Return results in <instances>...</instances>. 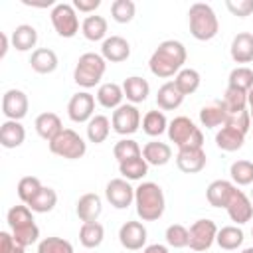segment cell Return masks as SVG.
<instances>
[{
    "label": "cell",
    "mask_w": 253,
    "mask_h": 253,
    "mask_svg": "<svg viewBox=\"0 0 253 253\" xmlns=\"http://www.w3.org/2000/svg\"><path fill=\"white\" fill-rule=\"evenodd\" d=\"M186 47L182 42L178 40H166L162 43H158V47L154 49V53L148 59V67L152 71V75L166 79L172 77L174 73H178L182 69V65L186 63Z\"/></svg>",
    "instance_id": "1"
},
{
    "label": "cell",
    "mask_w": 253,
    "mask_h": 253,
    "mask_svg": "<svg viewBox=\"0 0 253 253\" xmlns=\"http://www.w3.org/2000/svg\"><path fill=\"white\" fill-rule=\"evenodd\" d=\"M134 206L142 221H156L162 217L166 200L164 192L156 182H142L134 188Z\"/></svg>",
    "instance_id": "2"
},
{
    "label": "cell",
    "mask_w": 253,
    "mask_h": 253,
    "mask_svg": "<svg viewBox=\"0 0 253 253\" xmlns=\"http://www.w3.org/2000/svg\"><path fill=\"white\" fill-rule=\"evenodd\" d=\"M188 24H190V34L200 40L208 42L213 40L219 32V22L213 12V8L206 2H196L188 10Z\"/></svg>",
    "instance_id": "3"
},
{
    "label": "cell",
    "mask_w": 253,
    "mask_h": 253,
    "mask_svg": "<svg viewBox=\"0 0 253 253\" xmlns=\"http://www.w3.org/2000/svg\"><path fill=\"white\" fill-rule=\"evenodd\" d=\"M105 71H107L105 57L101 53L87 51L77 59V65L73 71V81L83 89H91L103 79Z\"/></svg>",
    "instance_id": "4"
},
{
    "label": "cell",
    "mask_w": 253,
    "mask_h": 253,
    "mask_svg": "<svg viewBox=\"0 0 253 253\" xmlns=\"http://www.w3.org/2000/svg\"><path fill=\"white\" fill-rule=\"evenodd\" d=\"M168 138L180 148H204V134L192 119L180 115L168 123Z\"/></svg>",
    "instance_id": "5"
},
{
    "label": "cell",
    "mask_w": 253,
    "mask_h": 253,
    "mask_svg": "<svg viewBox=\"0 0 253 253\" xmlns=\"http://www.w3.org/2000/svg\"><path fill=\"white\" fill-rule=\"evenodd\" d=\"M47 144H49L51 154H55L59 158H67V160H77L87 152V142L73 128H63Z\"/></svg>",
    "instance_id": "6"
},
{
    "label": "cell",
    "mask_w": 253,
    "mask_h": 253,
    "mask_svg": "<svg viewBox=\"0 0 253 253\" xmlns=\"http://www.w3.org/2000/svg\"><path fill=\"white\" fill-rule=\"evenodd\" d=\"M51 24L53 30L61 36V38H73L79 32V18H77V10L73 8V4H65L59 2L51 8Z\"/></svg>",
    "instance_id": "7"
},
{
    "label": "cell",
    "mask_w": 253,
    "mask_h": 253,
    "mask_svg": "<svg viewBox=\"0 0 253 253\" xmlns=\"http://www.w3.org/2000/svg\"><path fill=\"white\" fill-rule=\"evenodd\" d=\"M190 249L194 251H208L217 235V225L211 219H196L190 225Z\"/></svg>",
    "instance_id": "8"
},
{
    "label": "cell",
    "mask_w": 253,
    "mask_h": 253,
    "mask_svg": "<svg viewBox=\"0 0 253 253\" xmlns=\"http://www.w3.org/2000/svg\"><path fill=\"white\" fill-rule=\"evenodd\" d=\"M113 130L126 136L138 130L140 126V111L136 109V105H121L119 109L113 111V119H111Z\"/></svg>",
    "instance_id": "9"
},
{
    "label": "cell",
    "mask_w": 253,
    "mask_h": 253,
    "mask_svg": "<svg viewBox=\"0 0 253 253\" xmlns=\"http://www.w3.org/2000/svg\"><path fill=\"white\" fill-rule=\"evenodd\" d=\"M105 198L117 210H126L134 202V188L125 178H113L105 188Z\"/></svg>",
    "instance_id": "10"
},
{
    "label": "cell",
    "mask_w": 253,
    "mask_h": 253,
    "mask_svg": "<svg viewBox=\"0 0 253 253\" xmlns=\"http://www.w3.org/2000/svg\"><path fill=\"white\" fill-rule=\"evenodd\" d=\"M95 97L87 91L75 93L67 103V115L73 123H89L95 115Z\"/></svg>",
    "instance_id": "11"
},
{
    "label": "cell",
    "mask_w": 253,
    "mask_h": 253,
    "mask_svg": "<svg viewBox=\"0 0 253 253\" xmlns=\"http://www.w3.org/2000/svg\"><path fill=\"white\" fill-rule=\"evenodd\" d=\"M28 95L20 89H8L2 97V113L8 121H20L28 115Z\"/></svg>",
    "instance_id": "12"
},
{
    "label": "cell",
    "mask_w": 253,
    "mask_h": 253,
    "mask_svg": "<svg viewBox=\"0 0 253 253\" xmlns=\"http://www.w3.org/2000/svg\"><path fill=\"white\" fill-rule=\"evenodd\" d=\"M146 227L140 221H125L119 229V241L128 251H138L146 243Z\"/></svg>",
    "instance_id": "13"
},
{
    "label": "cell",
    "mask_w": 253,
    "mask_h": 253,
    "mask_svg": "<svg viewBox=\"0 0 253 253\" xmlns=\"http://www.w3.org/2000/svg\"><path fill=\"white\" fill-rule=\"evenodd\" d=\"M227 215L231 217V221H235V223H247L251 217H253V204H251V200L241 192V190H237L235 188V192H233V196L229 198V204H227Z\"/></svg>",
    "instance_id": "14"
},
{
    "label": "cell",
    "mask_w": 253,
    "mask_h": 253,
    "mask_svg": "<svg viewBox=\"0 0 253 253\" xmlns=\"http://www.w3.org/2000/svg\"><path fill=\"white\" fill-rule=\"evenodd\" d=\"M176 166L186 174H196L206 168L204 148H180L176 154Z\"/></svg>",
    "instance_id": "15"
},
{
    "label": "cell",
    "mask_w": 253,
    "mask_h": 253,
    "mask_svg": "<svg viewBox=\"0 0 253 253\" xmlns=\"http://www.w3.org/2000/svg\"><path fill=\"white\" fill-rule=\"evenodd\" d=\"M101 55L105 57V61L121 63V61L128 59V55H130V43L125 38H121V36L105 38V42L101 45Z\"/></svg>",
    "instance_id": "16"
},
{
    "label": "cell",
    "mask_w": 253,
    "mask_h": 253,
    "mask_svg": "<svg viewBox=\"0 0 253 253\" xmlns=\"http://www.w3.org/2000/svg\"><path fill=\"white\" fill-rule=\"evenodd\" d=\"M75 211H77V217H79L83 223L97 221V217H99V215H101V211H103L101 198H99L97 194H93V192L83 194V196L77 200Z\"/></svg>",
    "instance_id": "17"
},
{
    "label": "cell",
    "mask_w": 253,
    "mask_h": 253,
    "mask_svg": "<svg viewBox=\"0 0 253 253\" xmlns=\"http://www.w3.org/2000/svg\"><path fill=\"white\" fill-rule=\"evenodd\" d=\"M229 53H231V59L235 63H251L253 61V34L239 32L231 40Z\"/></svg>",
    "instance_id": "18"
},
{
    "label": "cell",
    "mask_w": 253,
    "mask_h": 253,
    "mask_svg": "<svg viewBox=\"0 0 253 253\" xmlns=\"http://www.w3.org/2000/svg\"><path fill=\"white\" fill-rule=\"evenodd\" d=\"M233 192H235V186L231 182L213 180L206 190V198H208L210 206H213V208H227L229 198L233 196Z\"/></svg>",
    "instance_id": "19"
},
{
    "label": "cell",
    "mask_w": 253,
    "mask_h": 253,
    "mask_svg": "<svg viewBox=\"0 0 253 253\" xmlns=\"http://www.w3.org/2000/svg\"><path fill=\"white\" fill-rule=\"evenodd\" d=\"M225 121H227V109H225L223 101H211L210 105L200 109V123L206 128L223 126Z\"/></svg>",
    "instance_id": "20"
},
{
    "label": "cell",
    "mask_w": 253,
    "mask_h": 253,
    "mask_svg": "<svg viewBox=\"0 0 253 253\" xmlns=\"http://www.w3.org/2000/svg\"><path fill=\"white\" fill-rule=\"evenodd\" d=\"M57 63H59V61H57V55H55V51L49 49V47H38V49L32 51L30 65H32V69H34L36 73H42V75L53 73V71L57 69Z\"/></svg>",
    "instance_id": "21"
},
{
    "label": "cell",
    "mask_w": 253,
    "mask_h": 253,
    "mask_svg": "<svg viewBox=\"0 0 253 253\" xmlns=\"http://www.w3.org/2000/svg\"><path fill=\"white\" fill-rule=\"evenodd\" d=\"M36 132L43 138V140H53L61 130H63V125H61V119L55 115V113H42L36 117Z\"/></svg>",
    "instance_id": "22"
},
{
    "label": "cell",
    "mask_w": 253,
    "mask_h": 253,
    "mask_svg": "<svg viewBox=\"0 0 253 253\" xmlns=\"http://www.w3.org/2000/svg\"><path fill=\"white\" fill-rule=\"evenodd\" d=\"M142 158L152 164V166H164L170 162L172 158V148L170 144L166 142H160V140H150L142 146Z\"/></svg>",
    "instance_id": "23"
},
{
    "label": "cell",
    "mask_w": 253,
    "mask_h": 253,
    "mask_svg": "<svg viewBox=\"0 0 253 253\" xmlns=\"http://www.w3.org/2000/svg\"><path fill=\"white\" fill-rule=\"evenodd\" d=\"M123 93L132 105H136V103L146 101V97L150 93V85L146 79H142L138 75H130L123 81Z\"/></svg>",
    "instance_id": "24"
},
{
    "label": "cell",
    "mask_w": 253,
    "mask_h": 253,
    "mask_svg": "<svg viewBox=\"0 0 253 253\" xmlns=\"http://www.w3.org/2000/svg\"><path fill=\"white\" fill-rule=\"evenodd\" d=\"M26 140V128L20 121H4L0 126V144L4 148H18Z\"/></svg>",
    "instance_id": "25"
},
{
    "label": "cell",
    "mask_w": 253,
    "mask_h": 253,
    "mask_svg": "<svg viewBox=\"0 0 253 253\" xmlns=\"http://www.w3.org/2000/svg\"><path fill=\"white\" fill-rule=\"evenodd\" d=\"M243 142H245V134L239 132V130L233 128V126H227V125H223V126L217 130V134H215V144H217L221 150H225V152H235V150H239V148L243 146Z\"/></svg>",
    "instance_id": "26"
},
{
    "label": "cell",
    "mask_w": 253,
    "mask_h": 253,
    "mask_svg": "<svg viewBox=\"0 0 253 253\" xmlns=\"http://www.w3.org/2000/svg\"><path fill=\"white\" fill-rule=\"evenodd\" d=\"M123 85L117 83H103L97 89V103L105 109H119L123 105Z\"/></svg>",
    "instance_id": "27"
},
{
    "label": "cell",
    "mask_w": 253,
    "mask_h": 253,
    "mask_svg": "<svg viewBox=\"0 0 253 253\" xmlns=\"http://www.w3.org/2000/svg\"><path fill=\"white\" fill-rule=\"evenodd\" d=\"M182 101H184V95L178 91V87L174 85V81H166V83L158 89V93H156V103H158V107L164 109V111H174V109H178V107L182 105Z\"/></svg>",
    "instance_id": "28"
},
{
    "label": "cell",
    "mask_w": 253,
    "mask_h": 253,
    "mask_svg": "<svg viewBox=\"0 0 253 253\" xmlns=\"http://www.w3.org/2000/svg\"><path fill=\"white\" fill-rule=\"evenodd\" d=\"M10 40H12V45L18 51H28V49L36 47V43H38V32L30 24H20L12 32V38Z\"/></svg>",
    "instance_id": "29"
},
{
    "label": "cell",
    "mask_w": 253,
    "mask_h": 253,
    "mask_svg": "<svg viewBox=\"0 0 253 253\" xmlns=\"http://www.w3.org/2000/svg\"><path fill=\"white\" fill-rule=\"evenodd\" d=\"M200 81H202L200 73H198L196 69H192V67H182V69L176 73V77H174V85L178 87V91H180L184 97L196 93L198 87H200Z\"/></svg>",
    "instance_id": "30"
},
{
    "label": "cell",
    "mask_w": 253,
    "mask_h": 253,
    "mask_svg": "<svg viewBox=\"0 0 253 253\" xmlns=\"http://www.w3.org/2000/svg\"><path fill=\"white\" fill-rule=\"evenodd\" d=\"M103 237H105V229L99 221H91V223H83L81 229H79V241L83 247L87 249H95L103 243Z\"/></svg>",
    "instance_id": "31"
},
{
    "label": "cell",
    "mask_w": 253,
    "mask_h": 253,
    "mask_svg": "<svg viewBox=\"0 0 253 253\" xmlns=\"http://www.w3.org/2000/svg\"><path fill=\"white\" fill-rule=\"evenodd\" d=\"M243 231L237 227V225H225L221 229H217V235H215V243L225 249V251H233L237 249L241 243H243Z\"/></svg>",
    "instance_id": "32"
},
{
    "label": "cell",
    "mask_w": 253,
    "mask_h": 253,
    "mask_svg": "<svg viewBox=\"0 0 253 253\" xmlns=\"http://www.w3.org/2000/svg\"><path fill=\"white\" fill-rule=\"evenodd\" d=\"M81 32L89 42H105L107 36V20L103 16H87L81 24Z\"/></svg>",
    "instance_id": "33"
},
{
    "label": "cell",
    "mask_w": 253,
    "mask_h": 253,
    "mask_svg": "<svg viewBox=\"0 0 253 253\" xmlns=\"http://www.w3.org/2000/svg\"><path fill=\"white\" fill-rule=\"evenodd\" d=\"M111 130V121L105 115H95L89 123H87V138L95 144H101L107 140Z\"/></svg>",
    "instance_id": "34"
},
{
    "label": "cell",
    "mask_w": 253,
    "mask_h": 253,
    "mask_svg": "<svg viewBox=\"0 0 253 253\" xmlns=\"http://www.w3.org/2000/svg\"><path fill=\"white\" fill-rule=\"evenodd\" d=\"M119 172L123 174L125 180H142L148 174V162L142 156L130 158V160L119 162Z\"/></svg>",
    "instance_id": "35"
},
{
    "label": "cell",
    "mask_w": 253,
    "mask_h": 253,
    "mask_svg": "<svg viewBox=\"0 0 253 253\" xmlns=\"http://www.w3.org/2000/svg\"><path fill=\"white\" fill-rule=\"evenodd\" d=\"M142 130L148 136H160L162 132L168 130V121L162 111H148L142 117Z\"/></svg>",
    "instance_id": "36"
},
{
    "label": "cell",
    "mask_w": 253,
    "mask_h": 253,
    "mask_svg": "<svg viewBox=\"0 0 253 253\" xmlns=\"http://www.w3.org/2000/svg\"><path fill=\"white\" fill-rule=\"evenodd\" d=\"M55 204H57V194H55V190L43 186V188L38 192V196L28 204V208H30L32 211H36V213H47V211H51V210L55 208Z\"/></svg>",
    "instance_id": "37"
},
{
    "label": "cell",
    "mask_w": 253,
    "mask_h": 253,
    "mask_svg": "<svg viewBox=\"0 0 253 253\" xmlns=\"http://www.w3.org/2000/svg\"><path fill=\"white\" fill-rule=\"evenodd\" d=\"M32 213H34V211H32L26 204H24V206H12V208L8 210V213H6V221H8V225H10L12 231H14V229H22V227H26V225L36 223Z\"/></svg>",
    "instance_id": "38"
},
{
    "label": "cell",
    "mask_w": 253,
    "mask_h": 253,
    "mask_svg": "<svg viewBox=\"0 0 253 253\" xmlns=\"http://www.w3.org/2000/svg\"><path fill=\"white\" fill-rule=\"evenodd\" d=\"M227 87H233V89L249 93L253 89V69H249L245 65H239V67L231 69L229 79H227Z\"/></svg>",
    "instance_id": "39"
},
{
    "label": "cell",
    "mask_w": 253,
    "mask_h": 253,
    "mask_svg": "<svg viewBox=\"0 0 253 253\" xmlns=\"http://www.w3.org/2000/svg\"><path fill=\"white\" fill-rule=\"evenodd\" d=\"M229 176L237 186L253 184V162L249 160H235L229 166Z\"/></svg>",
    "instance_id": "40"
},
{
    "label": "cell",
    "mask_w": 253,
    "mask_h": 253,
    "mask_svg": "<svg viewBox=\"0 0 253 253\" xmlns=\"http://www.w3.org/2000/svg\"><path fill=\"white\" fill-rule=\"evenodd\" d=\"M223 105L227 109V113H239V111H247V93L227 87L223 93Z\"/></svg>",
    "instance_id": "41"
},
{
    "label": "cell",
    "mask_w": 253,
    "mask_h": 253,
    "mask_svg": "<svg viewBox=\"0 0 253 253\" xmlns=\"http://www.w3.org/2000/svg\"><path fill=\"white\" fill-rule=\"evenodd\" d=\"M166 243L174 249H182V247H188L190 245V231L188 227L180 225V223H172L166 227Z\"/></svg>",
    "instance_id": "42"
},
{
    "label": "cell",
    "mask_w": 253,
    "mask_h": 253,
    "mask_svg": "<svg viewBox=\"0 0 253 253\" xmlns=\"http://www.w3.org/2000/svg\"><path fill=\"white\" fill-rule=\"evenodd\" d=\"M113 154H115V158H117L119 162H125V160L142 156V150H140V146H138L136 140H132V138H123V140H119V142L115 144Z\"/></svg>",
    "instance_id": "43"
},
{
    "label": "cell",
    "mask_w": 253,
    "mask_h": 253,
    "mask_svg": "<svg viewBox=\"0 0 253 253\" xmlns=\"http://www.w3.org/2000/svg\"><path fill=\"white\" fill-rule=\"evenodd\" d=\"M42 182L36 178V176H24L20 182H18V198L28 206L36 196L38 192L42 190Z\"/></svg>",
    "instance_id": "44"
},
{
    "label": "cell",
    "mask_w": 253,
    "mask_h": 253,
    "mask_svg": "<svg viewBox=\"0 0 253 253\" xmlns=\"http://www.w3.org/2000/svg\"><path fill=\"white\" fill-rule=\"evenodd\" d=\"M134 12H136V6L132 0H115L111 4L113 20L119 24H128L134 18Z\"/></svg>",
    "instance_id": "45"
},
{
    "label": "cell",
    "mask_w": 253,
    "mask_h": 253,
    "mask_svg": "<svg viewBox=\"0 0 253 253\" xmlns=\"http://www.w3.org/2000/svg\"><path fill=\"white\" fill-rule=\"evenodd\" d=\"M38 253H73V245L63 237H45L38 243Z\"/></svg>",
    "instance_id": "46"
},
{
    "label": "cell",
    "mask_w": 253,
    "mask_h": 253,
    "mask_svg": "<svg viewBox=\"0 0 253 253\" xmlns=\"http://www.w3.org/2000/svg\"><path fill=\"white\" fill-rule=\"evenodd\" d=\"M227 126H233L237 128L239 132L247 134L249 128H251V115L249 111H239V113H227V121H225Z\"/></svg>",
    "instance_id": "47"
},
{
    "label": "cell",
    "mask_w": 253,
    "mask_h": 253,
    "mask_svg": "<svg viewBox=\"0 0 253 253\" xmlns=\"http://www.w3.org/2000/svg\"><path fill=\"white\" fill-rule=\"evenodd\" d=\"M12 235H14V239H16L22 247H28V245H32V243L38 241V237H40V227H38L36 223H32V225H26V227H22V229H14Z\"/></svg>",
    "instance_id": "48"
},
{
    "label": "cell",
    "mask_w": 253,
    "mask_h": 253,
    "mask_svg": "<svg viewBox=\"0 0 253 253\" xmlns=\"http://www.w3.org/2000/svg\"><path fill=\"white\" fill-rule=\"evenodd\" d=\"M225 6L233 16H239V18H245L253 12V0H227Z\"/></svg>",
    "instance_id": "49"
},
{
    "label": "cell",
    "mask_w": 253,
    "mask_h": 253,
    "mask_svg": "<svg viewBox=\"0 0 253 253\" xmlns=\"http://www.w3.org/2000/svg\"><path fill=\"white\" fill-rule=\"evenodd\" d=\"M26 247H22L12 233L8 231H2L0 233V253H24Z\"/></svg>",
    "instance_id": "50"
},
{
    "label": "cell",
    "mask_w": 253,
    "mask_h": 253,
    "mask_svg": "<svg viewBox=\"0 0 253 253\" xmlns=\"http://www.w3.org/2000/svg\"><path fill=\"white\" fill-rule=\"evenodd\" d=\"M101 6V0H73V8L79 10V12H95L97 8Z\"/></svg>",
    "instance_id": "51"
},
{
    "label": "cell",
    "mask_w": 253,
    "mask_h": 253,
    "mask_svg": "<svg viewBox=\"0 0 253 253\" xmlns=\"http://www.w3.org/2000/svg\"><path fill=\"white\" fill-rule=\"evenodd\" d=\"M142 253H168L166 245H160V243H152V245H146Z\"/></svg>",
    "instance_id": "52"
},
{
    "label": "cell",
    "mask_w": 253,
    "mask_h": 253,
    "mask_svg": "<svg viewBox=\"0 0 253 253\" xmlns=\"http://www.w3.org/2000/svg\"><path fill=\"white\" fill-rule=\"evenodd\" d=\"M0 42H2V47H0V59H2L8 51V36L4 32H0Z\"/></svg>",
    "instance_id": "53"
},
{
    "label": "cell",
    "mask_w": 253,
    "mask_h": 253,
    "mask_svg": "<svg viewBox=\"0 0 253 253\" xmlns=\"http://www.w3.org/2000/svg\"><path fill=\"white\" fill-rule=\"evenodd\" d=\"M247 107H249V115L253 119V89L247 93Z\"/></svg>",
    "instance_id": "54"
},
{
    "label": "cell",
    "mask_w": 253,
    "mask_h": 253,
    "mask_svg": "<svg viewBox=\"0 0 253 253\" xmlns=\"http://www.w3.org/2000/svg\"><path fill=\"white\" fill-rule=\"evenodd\" d=\"M241 253H253V247H245Z\"/></svg>",
    "instance_id": "55"
},
{
    "label": "cell",
    "mask_w": 253,
    "mask_h": 253,
    "mask_svg": "<svg viewBox=\"0 0 253 253\" xmlns=\"http://www.w3.org/2000/svg\"><path fill=\"white\" fill-rule=\"evenodd\" d=\"M251 198H253V190H251Z\"/></svg>",
    "instance_id": "56"
},
{
    "label": "cell",
    "mask_w": 253,
    "mask_h": 253,
    "mask_svg": "<svg viewBox=\"0 0 253 253\" xmlns=\"http://www.w3.org/2000/svg\"><path fill=\"white\" fill-rule=\"evenodd\" d=\"M251 235H253V229H251Z\"/></svg>",
    "instance_id": "57"
}]
</instances>
